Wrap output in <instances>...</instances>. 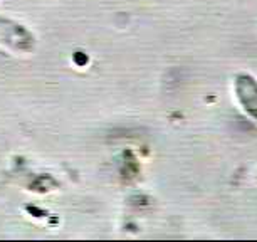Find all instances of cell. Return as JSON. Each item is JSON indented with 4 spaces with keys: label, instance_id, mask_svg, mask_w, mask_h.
Masks as SVG:
<instances>
[{
    "label": "cell",
    "instance_id": "cell-1",
    "mask_svg": "<svg viewBox=\"0 0 257 242\" xmlns=\"http://www.w3.org/2000/svg\"><path fill=\"white\" fill-rule=\"evenodd\" d=\"M237 93H239V99L242 104L245 106V109L257 118V83L252 77L242 76L239 77L237 83Z\"/></svg>",
    "mask_w": 257,
    "mask_h": 242
}]
</instances>
